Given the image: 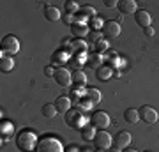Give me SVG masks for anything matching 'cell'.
Segmentation results:
<instances>
[{
	"instance_id": "1",
	"label": "cell",
	"mask_w": 159,
	"mask_h": 152,
	"mask_svg": "<svg viewBox=\"0 0 159 152\" xmlns=\"http://www.w3.org/2000/svg\"><path fill=\"white\" fill-rule=\"evenodd\" d=\"M39 143V136L34 129L30 127H23L21 131H18L16 135V147L20 152H35Z\"/></svg>"
},
{
	"instance_id": "2",
	"label": "cell",
	"mask_w": 159,
	"mask_h": 152,
	"mask_svg": "<svg viewBox=\"0 0 159 152\" xmlns=\"http://www.w3.org/2000/svg\"><path fill=\"white\" fill-rule=\"evenodd\" d=\"M35 152H66V147L62 145L60 138H57V136H43V138H39Z\"/></svg>"
},
{
	"instance_id": "3",
	"label": "cell",
	"mask_w": 159,
	"mask_h": 152,
	"mask_svg": "<svg viewBox=\"0 0 159 152\" xmlns=\"http://www.w3.org/2000/svg\"><path fill=\"white\" fill-rule=\"evenodd\" d=\"M66 124H67L69 127H73V129H81V127L87 126L89 122H87L85 115L80 112L78 108H74V110H69V112L66 113Z\"/></svg>"
},
{
	"instance_id": "4",
	"label": "cell",
	"mask_w": 159,
	"mask_h": 152,
	"mask_svg": "<svg viewBox=\"0 0 159 152\" xmlns=\"http://www.w3.org/2000/svg\"><path fill=\"white\" fill-rule=\"evenodd\" d=\"M0 48H2V53H7V55H16L18 51H20V39H18L16 35H4L2 41H0Z\"/></svg>"
},
{
	"instance_id": "5",
	"label": "cell",
	"mask_w": 159,
	"mask_h": 152,
	"mask_svg": "<svg viewBox=\"0 0 159 152\" xmlns=\"http://www.w3.org/2000/svg\"><path fill=\"white\" fill-rule=\"evenodd\" d=\"M94 145H96V149H99V150H110L111 145H113V136L110 135L106 129L97 131L96 136H94Z\"/></svg>"
},
{
	"instance_id": "6",
	"label": "cell",
	"mask_w": 159,
	"mask_h": 152,
	"mask_svg": "<svg viewBox=\"0 0 159 152\" xmlns=\"http://www.w3.org/2000/svg\"><path fill=\"white\" fill-rule=\"evenodd\" d=\"M90 124L96 127L97 131H102L106 129L110 124H111V118L106 112H101V110H97V112H92L90 115Z\"/></svg>"
},
{
	"instance_id": "7",
	"label": "cell",
	"mask_w": 159,
	"mask_h": 152,
	"mask_svg": "<svg viewBox=\"0 0 159 152\" xmlns=\"http://www.w3.org/2000/svg\"><path fill=\"white\" fill-rule=\"evenodd\" d=\"M120 23L115 21V20H108V21H104V27H102V35H104V39L106 41H113L117 39L120 35Z\"/></svg>"
},
{
	"instance_id": "8",
	"label": "cell",
	"mask_w": 159,
	"mask_h": 152,
	"mask_svg": "<svg viewBox=\"0 0 159 152\" xmlns=\"http://www.w3.org/2000/svg\"><path fill=\"white\" fill-rule=\"evenodd\" d=\"M138 113H140V120H143L145 124H156L159 120L157 110H154V108L148 106V104H143V106L138 110Z\"/></svg>"
},
{
	"instance_id": "9",
	"label": "cell",
	"mask_w": 159,
	"mask_h": 152,
	"mask_svg": "<svg viewBox=\"0 0 159 152\" xmlns=\"http://www.w3.org/2000/svg\"><path fill=\"white\" fill-rule=\"evenodd\" d=\"M53 80H55L60 87H69V85L73 83V73H71L67 67H58V69H55Z\"/></svg>"
},
{
	"instance_id": "10",
	"label": "cell",
	"mask_w": 159,
	"mask_h": 152,
	"mask_svg": "<svg viewBox=\"0 0 159 152\" xmlns=\"http://www.w3.org/2000/svg\"><path fill=\"white\" fill-rule=\"evenodd\" d=\"M67 60H71V51H67V50H57L53 55H51V66L55 69H58V67H64V64L67 62Z\"/></svg>"
},
{
	"instance_id": "11",
	"label": "cell",
	"mask_w": 159,
	"mask_h": 152,
	"mask_svg": "<svg viewBox=\"0 0 159 152\" xmlns=\"http://www.w3.org/2000/svg\"><path fill=\"white\" fill-rule=\"evenodd\" d=\"M131 141H133V136H131V133H127V131H119V133L113 136L115 149H119V150L127 149V147L131 145Z\"/></svg>"
},
{
	"instance_id": "12",
	"label": "cell",
	"mask_w": 159,
	"mask_h": 152,
	"mask_svg": "<svg viewBox=\"0 0 159 152\" xmlns=\"http://www.w3.org/2000/svg\"><path fill=\"white\" fill-rule=\"evenodd\" d=\"M90 32L89 28V23H80V21H74L71 25V34L74 35V39H85L87 35Z\"/></svg>"
},
{
	"instance_id": "13",
	"label": "cell",
	"mask_w": 159,
	"mask_h": 152,
	"mask_svg": "<svg viewBox=\"0 0 159 152\" xmlns=\"http://www.w3.org/2000/svg\"><path fill=\"white\" fill-rule=\"evenodd\" d=\"M134 21H136L138 27L147 28V27H150V23H152V18H150L148 11H145V9H138V11L134 12Z\"/></svg>"
},
{
	"instance_id": "14",
	"label": "cell",
	"mask_w": 159,
	"mask_h": 152,
	"mask_svg": "<svg viewBox=\"0 0 159 152\" xmlns=\"http://www.w3.org/2000/svg\"><path fill=\"white\" fill-rule=\"evenodd\" d=\"M55 108H57V112L60 113H67L69 110H71V104H73V101H71V97L67 96H58L57 99H55Z\"/></svg>"
},
{
	"instance_id": "15",
	"label": "cell",
	"mask_w": 159,
	"mask_h": 152,
	"mask_svg": "<svg viewBox=\"0 0 159 152\" xmlns=\"http://www.w3.org/2000/svg\"><path fill=\"white\" fill-rule=\"evenodd\" d=\"M117 9H119L122 14H134V12L138 11L134 0H120L119 4H117Z\"/></svg>"
},
{
	"instance_id": "16",
	"label": "cell",
	"mask_w": 159,
	"mask_h": 152,
	"mask_svg": "<svg viewBox=\"0 0 159 152\" xmlns=\"http://www.w3.org/2000/svg\"><path fill=\"white\" fill-rule=\"evenodd\" d=\"M44 18L51 23L60 21V20H62V11L57 9V7H53V6H46L44 7Z\"/></svg>"
},
{
	"instance_id": "17",
	"label": "cell",
	"mask_w": 159,
	"mask_h": 152,
	"mask_svg": "<svg viewBox=\"0 0 159 152\" xmlns=\"http://www.w3.org/2000/svg\"><path fill=\"white\" fill-rule=\"evenodd\" d=\"M96 76L99 81H108L111 76H113V69L110 67V66H106V64H102L101 67L96 71Z\"/></svg>"
},
{
	"instance_id": "18",
	"label": "cell",
	"mask_w": 159,
	"mask_h": 152,
	"mask_svg": "<svg viewBox=\"0 0 159 152\" xmlns=\"http://www.w3.org/2000/svg\"><path fill=\"white\" fill-rule=\"evenodd\" d=\"M73 83L76 89H85L87 85V74L81 71V69H76L73 73Z\"/></svg>"
},
{
	"instance_id": "19",
	"label": "cell",
	"mask_w": 159,
	"mask_h": 152,
	"mask_svg": "<svg viewBox=\"0 0 159 152\" xmlns=\"http://www.w3.org/2000/svg\"><path fill=\"white\" fill-rule=\"evenodd\" d=\"M102 62H104V58H102V55H99V53H89V58H87V64H89V67L92 69H99L102 66Z\"/></svg>"
},
{
	"instance_id": "20",
	"label": "cell",
	"mask_w": 159,
	"mask_h": 152,
	"mask_svg": "<svg viewBox=\"0 0 159 152\" xmlns=\"http://www.w3.org/2000/svg\"><path fill=\"white\" fill-rule=\"evenodd\" d=\"M74 53H89V46L83 39H74L71 44V55Z\"/></svg>"
},
{
	"instance_id": "21",
	"label": "cell",
	"mask_w": 159,
	"mask_h": 152,
	"mask_svg": "<svg viewBox=\"0 0 159 152\" xmlns=\"http://www.w3.org/2000/svg\"><path fill=\"white\" fill-rule=\"evenodd\" d=\"M124 118L127 124H138L140 122V113L134 108H127V110H124Z\"/></svg>"
},
{
	"instance_id": "22",
	"label": "cell",
	"mask_w": 159,
	"mask_h": 152,
	"mask_svg": "<svg viewBox=\"0 0 159 152\" xmlns=\"http://www.w3.org/2000/svg\"><path fill=\"white\" fill-rule=\"evenodd\" d=\"M0 133H2V138H4V141H6L7 138L14 133V126H12V122H9V120H2V124H0Z\"/></svg>"
},
{
	"instance_id": "23",
	"label": "cell",
	"mask_w": 159,
	"mask_h": 152,
	"mask_svg": "<svg viewBox=\"0 0 159 152\" xmlns=\"http://www.w3.org/2000/svg\"><path fill=\"white\" fill-rule=\"evenodd\" d=\"M96 127H94V126L92 124H87V126H83V127H81V129H80V135H81V138H83V140H94V136H96Z\"/></svg>"
},
{
	"instance_id": "24",
	"label": "cell",
	"mask_w": 159,
	"mask_h": 152,
	"mask_svg": "<svg viewBox=\"0 0 159 152\" xmlns=\"http://www.w3.org/2000/svg\"><path fill=\"white\" fill-rule=\"evenodd\" d=\"M12 67H14V60H12L9 55H2L0 57V71L2 73H9V71H12Z\"/></svg>"
},
{
	"instance_id": "25",
	"label": "cell",
	"mask_w": 159,
	"mask_h": 152,
	"mask_svg": "<svg viewBox=\"0 0 159 152\" xmlns=\"http://www.w3.org/2000/svg\"><path fill=\"white\" fill-rule=\"evenodd\" d=\"M87 97L92 101V104H97V103H101L102 94L99 92V89H96V87H89V89H87Z\"/></svg>"
},
{
	"instance_id": "26",
	"label": "cell",
	"mask_w": 159,
	"mask_h": 152,
	"mask_svg": "<svg viewBox=\"0 0 159 152\" xmlns=\"http://www.w3.org/2000/svg\"><path fill=\"white\" fill-rule=\"evenodd\" d=\"M41 113H43V117H46V118H53L58 112H57V108H55L53 103H46L44 106L41 108Z\"/></svg>"
},
{
	"instance_id": "27",
	"label": "cell",
	"mask_w": 159,
	"mask_h": 152,
	"mask_svg": "<svg viewBox=\"0 0 159 152\" xmlns=\"http://www.w3.org/2000/svg\"><path fill=\"white\" fill-rule=\"evenodd\" d=\"M87 37H89V43H92V44H97V43H99V41L104 37V35H102V30H90Z\"/></svg>"
},
{
	"instance_id": "28",
	"label": "cell",
	"mask_w": 159,
	"mask_h": 152,
	"mask_svg": "<svg viewBox=\"0 0 159 152\" xmlns=\"http://www.w3.org/2000/svg\"><path fill=\"white\" fill-rule=\"evenodd\" d=\"M64 11L69 12V14H76L80 11V6L74 2V0H67L66 4H64Z\"/></svg>"
},
{
	"instance_id": "29",
	"label": "cell",
	"mask_w": 159,
	"mask_h": 152,
	"mask_svg": "<svg viewBox=\"0 0 159 152\" xmlns=\"http://www.w3.org/2000/svg\"><path fill=\"white\" fill-rule=\"evenodd\" d=\"M102 27H104V21L97 16L92 18L90 21H89V28H90V30H102Z\"/></svg>"
},
{
	"instance_id": "30",
	"label": "cell",
	"mask_w": 159,
	"mask_h": 152,
	"mask_svg": "<svg viewBox=\"0 0 159 152\" xmlns=\"http://www.w3.org/2000/svg\"><path fill=\"white\" fill-rule=\"evenodd\" d=\"M94 48H96V53L102 55L104 51H108V41H106V39H101L97 44H94Z\"/></svg>"
},
{
	"instance_id": "31",
	"label": "cell",
	"mask_w": 159,
	"mask_h": 152,
	"mask_svg": "<svg viewBox=\"0 0 159 152\" xmlns=\"http://www.w3.org/2000/svg\"><path fill=\"white\" fill-rule=\"evenodd\" d=\"M62 21L66 23V25H69V27H71V25H73V23L76 21V20H74V14H69V12H64V14H62Z\"/></svg>"
},
{
	"instance_id": "32",
	"label": "cell",
	"mask_w": 159,
	"mask_h": 152,
	"mask_svg": "<svg viewBox=\"0 0 159 152\" xmlns=\"http://www.w3.org/2000/svg\"><path fill=\"white\" fill-rule=\"evenodd\" d=\"M44 76H51V78H53V76H55V67H53V66H46L44 67Z\"/></svg>"
},
{
	"instance_id": "33",
	"label": "cell",
	"mask_w": 159,
	"mask_h": 152,
	"mask_svg": "<svg viewBox=\"0 0 159 152\" xmlns=\"http://www.w3.org/2000/svg\"><path fill=\"white\" fill-rule=\"evenodd\" d=\"M66 152H81V147L74 145V143H71V145L66 147Z\"/></svg>"
},
{
	"instance_id": "34",
	"label": "cell",
	"mask_w": 159,
	"mask_h": 152,
	"mask_svg": "<svg viewBox=\"0 0 159 152\" xmlns=\"http://www.w3.org/2000/svg\"><path fill=\"white\" fill-rule=\"evenodd\" d=\"M143 34H145V37H154V28L152 27H147V28H143Z\"/></svg>"
},
{
	"instance_id": "35",
	"label": "cell",
	"mask_w": 159,
	"mask_h": 152,
	"mask_svg": "<svg viewBox=\"0 0 159 152\" xmlns=\"http://www.w3.org/2000/svg\"><path fill=\"white\" fill-rule=\"evenodd\" d=\"M117 4H119L117 0H104V6L106 7H117Z\"/></svg>"
},
{
	"instance_id": "36",
	"label": "cell",
	"mask_w": 159,
	"mask_h": 152,
	"mask_svg": "<svg viewBox=\"0 0 159 152\" xmlns=\"http://www.w3.org/2000/svg\"><path fill=\"white\" fill-rule=\"evenodd\" d=\"M81 152H96V150H92L90 147H83V149H81Z\"/></svg>"
},
{
	"instance_id": "37",
	"label": "cell",
	"mask_w": 159,
	"mask_h": 152,
	"mask_svg": "<svg viewBox=\"0 0 159 152\" xmlns=\"http://www.w3.org/2000/svg\"><path fill=\"white\" fill-rule=\"evenodd\" d=\"M122 152H138V150H134V149H131V147H127V149H124Z\"/></svg>"
},
{
	"instance_id": "38",
	"label": "cell",
	"mask_w": 159,
	"mask_h": 152,
	"mask_svg": "<svg viewBox=\"0 0 159 152\" xmlns=\"http://www.w3.org/2000/svg\"><path fill=\"white\" fill-rule=\"evenodd\" d=\"M108 152H122V150H119V149H110Z\"/></svg>"
},
{
	"instance_id": "39",
	"label": "cell",
	"mask_w": 159,
	"mask_h": 152,
	"mask_svg": "<svg viewBox=\"0 0 159 152\" xmlns=\"http://www.w3.org/2000/svg\"><path fill=\"white\" fill-rule=\"evenodd\" d=\"M96 152H108V150H99V149H96Z\"/></svg>"
},
{
	"instance_id": "40",
	"label": "cell",
	"mask_w": 159,
	"mask_h": 152,
	"mask_svg": "<svg viewBox=\"0 0 159 152\" xmlns=\"http://www.w3.org/2000/svg\"><path fill=\"white\" fill-rule=\"evenodd\" d=\"M145 152H150V150H145Z\"/></svg>"
}]
</instances>
